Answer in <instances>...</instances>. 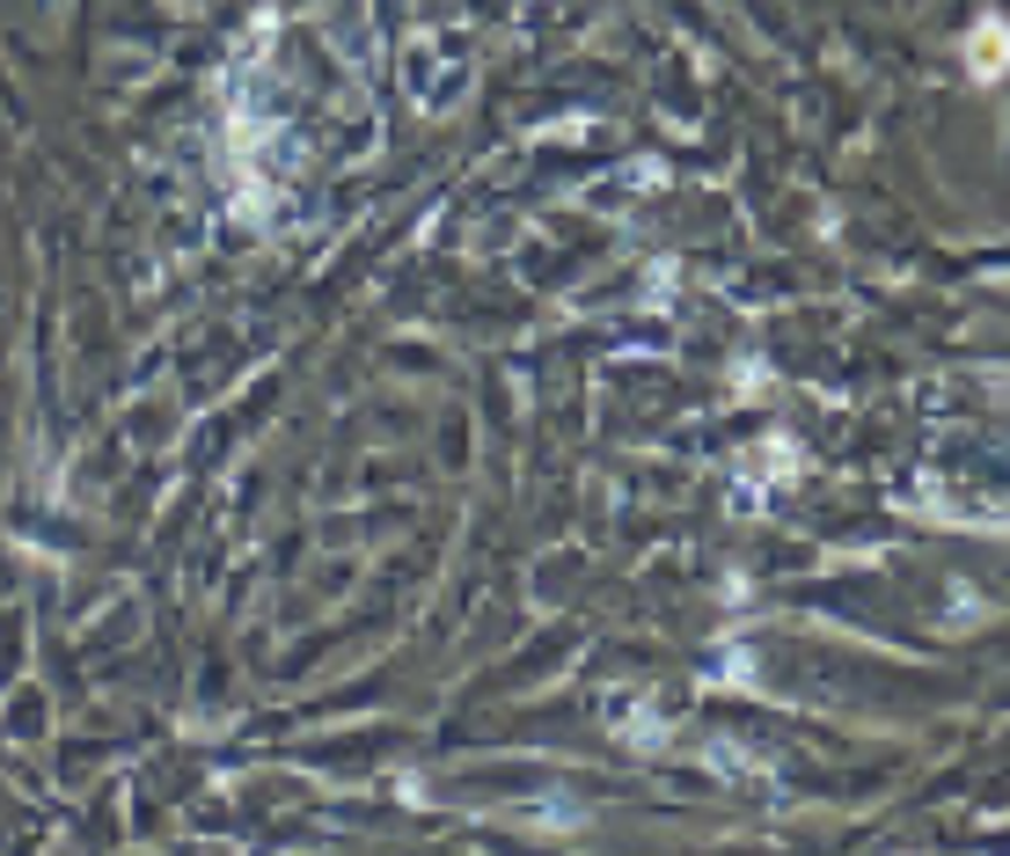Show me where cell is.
Returning a JSON list of instances; mask_svg holds the SVG:
<instances>
[{"instance_id": "cell-1", "label": "cell", "mask_w": 1010, "mask_h": 856, "mask_svg": "<svg viewBox=\"0 0 1010 856\" xmlns=\"http://www.w3.org/2000/svg\"><path fill=\"white\" fill-rule=\"evenodd\" d=\"M996 44H1003V37H996V22H989V30H981V37H974V59H981V67H974V73H996Z\"/></svg>"}]
</instances>
